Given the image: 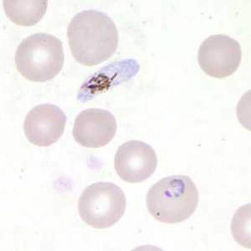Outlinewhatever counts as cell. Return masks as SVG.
Segmentation results:
<instances>
[{
  "label": "cell",
  "mask_w": 251,
  "mask_h": 251,
  "mask_svg": "<svg viewBox=\"0 0 251 251\" xmlns=\"http://www.w3.org/2000/svg\"><path fill=\"white\" fill-rule=\"evenodd\" d=\"M67 38L75 60L84 66H93L112 56L118 46L119 34L108 15L88 9L72 18Z\"/></svg>",
  "instance_id": "obj_1"
},
{
  "label": "cell",
  "mask_w": 251,
  "mask_h": 251,
  "mask_svg": "<svg viewBox=\"0 0 251 251\" xmlns=\"http://www.w3.org/2000/svg\"><path fill=\"white\" fill-rule=\"evenodd\" d=\"M200 195L194 181L185 175L163 177L151 186L147 194V206L155 220L178 224L191 217Z\"/></svg>",
  "instance_id": "obj_2"
},
{
  "label": "cell",
  "mask_w": 251,
  "mask_h": 251,
  "mask_svg": "<svg viewBox=\"0 0 251 251\" xmlns=\"http://www.w3.org/2000/svg\"><path fill=\"white\" fill-rule=\"evenodd\" d=\"M15 61L18 72L27 80L34 82L52 80L65 62L62 42L46 33L29 35L18 47Z\"/></svg>",
  "instance_id": "obj_3"
},
{
  "label": "cell",
  "mask_w": 251,
  "mask_h": 251,
  "mask_svg": "<svg viewBox=\"0 0 251 251\" xmlns=\"http://www.w3.org/2000/svg\"><path fill=\"white\" fill-rule=\"evenodd\" d=\"M126 201L123 189L108 182L92 183L84 189L78 201L81 220L95 228L116 225L125 213Z\"/></svg>",
  "instance_id": "obj_4"
},
{
  "label": "cell",
  "mask_w": 251,
  "mask_h": 251,
  "mask_svg": "<svg viewBox=\"0 0 251 251\" xmlns=\"http://www.w3.org/2000/svg\"><path fill=\"white\" fill-rule=\"evenodd\" d=\"M242 49L240 43L226 34H214L203 40L198 53L200 67L211 77L230 76L240 67Z\"/></svg>",
  "instance_id": "obj_5"
},
{
  "label": "cell",
  "mask_w": 251,
  "mask_h": 251,
  "mask_svg": "<svg viewBox=\"0 0 251 251\" xmlns=\"http://www.w3.org/2000/svg\"><path fill=\"white\" fill-rule=\"evenodd\" d=\"M117 175L126 183H142L149 179L157 169L154 149L142 141L131 140L117 149L114 158Z\"/></svg>",
  "instance_id": "obj_6"
},
{
  "label": "cell",
  "mask_w": 251,
  "mask_h": 251,
  "mask_svg": "<svg viewBox=\"0 0 251 251\" xmlns=\"http://www.w3.org/2000/svg\"><path fill=\"white\" fill-rule=\"evenodd\" d=\"M65 112L59 106L46 103L29 111L24 123V131L29 143L49 147L62 136L66 126Z\"/></svg>",
  "instance_id": "obj_7"
},
{
  "label": "cell",
  "mask_w": 251,
  "mask_h": 251,
  "mask_svg": "<svg viewBox=\"0 0 251 251\" xmlns=\"http://www.w3.org/2000/svg\"><path fill=\"white\" fill-rule=\"evenodd\" d=\"M117 130V121L110 111L89 108L75 118L72 134L80 145L87 149H100L111 143Z\"/></svg>",
  "instance_id": "obj_8"
},
{
  "label": "cell",
  "mask_w": 251,
  "mask_h": 251,
  "mask_svg": "<svg viewBox=\"0 0 251 251\" xmlns=\"http://www.w3.org/2000/svg\"><path fill=\"white\" fill-rule=\"evenodd\" d=\"M7 17L18 25L32 26L41 20L46 15L48 1H3Z\"/></svg>",
  "instance_id": "obj_9"
},
{
  "label": "cell",
  "mask_w": 251,
  "mask_h": 251,
  "mask_svg": "<svg viewBox=\"0 0 251 251\" xmlns=\"http://www.w3.org/2000/svg\"><path fill=\"white\" fill-rule=\"evenodd\" d=\"M232 234L243 247L251 249V204L237 210L232 220Z\"/></svg>",
  "instance_id": "obj_10"
}]
</instances>
